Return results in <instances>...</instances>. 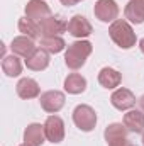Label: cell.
Returning <instances> with one entry per match:
<instances>
[{
	"label": "cell",
	"mask_w": 144,
	"mask_h": 146,
	"mask_svg": "<svg viewBox=\"0 0 144 146\" xmlns=\"http://www.w3.org/2000/svg\"><path fill=\"white\" fill-rule=\"evenodd\" d=\"M92 54V42L90 41H75L73 44L68 46L65 53V63L70 70H80L87 58Z\"/></svg>",
	"instance_id": "1"
},
{
	"label": "cell",
	"mask_w": 144,
	"mask_h": 146,
	"mask_svg": "<svg viewBox=\"0 0 144 146\" xmlns=\"http://www.w3.org/2000/svg\"><path fill=\"white\" fill-rule=\"evenodd\" d=\"M108 34L112 37V41L122 49H129L136 44V33L132 31L127 21H122V19L114 21L108 27Z\"/></svg>",
	"instance_id": "2"
},
{
	"label": "cell",
	"mask_w": 144,
	"mask_h": 146,
	"mask_svg": "<svg viewBox=\"0 0 144 146\" xmlns=\"http://www.w3.org/2000/svg\"><path fill=\"white\" fill-rule=\"evenodd\" d=\"M73 122L78 129L88 133L97 124V114L90 106H85V104L76 106V109L73 110Z\"/></svg>",
	"instance_id": "3"
},
{
	"label": "cell",
	"mask_w": 144,
	"mask_h": 146,
	"mask_svg": "<svg viewBox=\"0 0 144 146\" xmlns=\"http://www.w3.org/2000/svg\"><path fill=\"white\" fill-rule=\"evenodd\" d=\"M42 126H44V134L48 141L56 145L65 139V122L59 115H54V114L49 115Z\"/></svg>",
	"instance_id": "4"
},
{
	"label": "cell",
	"mask_w": 144,
	"mask_h": 146,
	"mask_svg": "<svg viewBox=\"0 0 144 146\" xmlns=\"http://www.w3.org/2000/svg\"><path fill=\"white\" fill-rule=\"evenodd\" d=\"M39 102H41V107L49 112V114H56L65 107V94L59 92V90H48L44 94H41L39 97Z\"/></svg>",
	"instance_id": "5"
},
{
	"label": "cell",
	"mask_w": 144,
	"mask_h": 146,
	"mask_svg": "<svg viewBox=\"0 0 144 146\" xmlns=\"http://www.w3.org/2000/svg\"><path fill=\"white\" fill-rule=\"evenodd\" d=\"M93 14L102 22H114L119 15V5L115 0H97L93 7Z\"/></svg>",
	"instance_id": "6"
},
{
	"label": "cell",
	"mask_w": 144,
	"mask_h": 146,
	"mask_svg": "<svg viewBox=\"0 0 144 146\" xmlns=\"http://www.w3.org/2000/svg\"><path fill=\"white\" fill-rule=\"evenodd\" d=\"M41 26V37H53V36H59L65 31H68V22L58 19V17H48L44 21L39 22Z\"/></svg>",
	"instance_id": "7"
},
{
	"label": "cell",
	"mask_w": 144,
	"mask_h": 146,
	"mask_svg": "<svg viewBox=\"0 0 144 146\" xmlns=\"http://www.w3.org/2000/svg\"><path fill=\"white\" fill-rule=\"evenodd\" d=\"M26 17L34 22H41L51 17V9L44 0H29L26 5Z\"/></svg>",
	"instance_id": "8"
},
{
	"label": "cell",
	"mask_w": 144,
	"mask_h": 146,
	"mask_svg": "<svg viewBox=\"0 0 144 146\" xmlns=\"http://www.w3.org/2000/svg\"><path fill=\"white\" fill-rule=\"evenodd\" d=\"M68 33L73 37L81 39V37L90 36L93 33V27H92V24L88 22L87 17H83V15H73L71 19H70V22H68Z\"/></svg>",
	"instance_id": "9"
},
{
	"label": "cell",
	"mask_w": 144,
	"mask_h": 146,
	"mask_svg": "<svg viewBox=\"0 0 144 146\" xmlns=\"http://www.w3.org/2000/svg\"><path fill=\"white\" fill-rule=\"evenodd\" d=\"M110 102L115 109L119 110H129L136 106V95L129 90V88H117L112 97H110Z\"/></svg>",
	"instance_id": "10"
},
{
	"label": "cell",
	"mask_w": 144,
	"mask_h": 146,
	"mask_svg": "<svg viewBox=\"0 0 144 146\" xmlns=\"http://www.w3.org/2000/svg\"><path fill=\"white\" fill-rule=\"evenodd\" d=\"M10 49L14 54L17 56H22V58H29L34 51H36V44H34V39L27 36H17L12 39V44H10Z\"/></svg>",
	"instance_id": "11"
},
{
	"label": "cell",
	"mask_w": 144,
	"mask_h": 146,
	"mask_svg": "<svg viewBox=\"0 0 144 146\" xmlns=\"http://www.w3.org/2000/svg\"><path fill=\"white\" fill-rule=\"evenodd\" d=\"M26 66L32 72H41L49 66V53L42 48H36V51L26 58Z\"/></svg>",
	"instance_id": "12"
},
{
	"label": "cell",
	"mask_w": 144,
	"mask_h": 146,
	"mask_svg": "<svg viewBox=\"0 0 144 146\" xmlns=\"http://www.w3.org/2000/svg\"><path fill=\"white\" fill-rule=\"evenodd\" d=\"M15 90H17V95L20 99H26V100L36 99L37 95L41 94V88H39L37 82L32 80V78H22V80H19Z\"/></svg>",
	"instance_id": "13"
},
{
	"label": "cell",
	"mask_w": 144,
	"mask_h": 146,
	"mask_svg": "<svg viewBox=\"0 0 144 146\" xmlns=\"http://www.w3.org/2000/svg\"><path fill=\"white\" fill-rule=\"evenodd\" d=\"M46 139V134H44V126L32 122L26 127L24 131V143L31 146H41Z\"/></svg>",
	"instance_id": "14"
},
{
	"label": "cell",
	"mask_w": 144,
	"mask_h": 146,
	"mask_svg": "<svg viewBox=\"0 0 144 146\" xmlns=\"http://www.w3.org/2000/svg\"><path fill=\"white\" fill-rule=\"evenodd\" d=\"M126 19L132 24H143L144 22V0H131L124 9Z\"/></svg>",
	"instance_id": "15"
},
{
	"label": "cell",
	"mask_w": 144,
	"mask_h": 146,
	"mask_svg": "<svg viewBox=\"0 0 144 146\" xmlns=\"http://www.w3.org/2000/svg\"><path fill=\"white\" fill-rule=\"evenodd\" d=\"M124 126L131 133H144V112L129 110L127 114H124Z\"/></svg>",
	"instance_id": "16"
},
{
	"label": "cell",
	"mask_w": 144,
	"mask_h": 146,
	"mask_svg": "<svg viewBox=\"0 0 144 146\" xmlns=\"http://www.w3.org/2000/svg\"><path fill=\"white\" fill-rule=\"evenodd\" d=\"M120 82H122V75L117 72V70H114V68H102L100 73H98V83L104 87V88H115V87H119L120 85Z\"/></svg>",
	"instance_id": "17"
},
{
	"label": "cell",
	"mask_w": 144,
	"mask_h": 146,
	"mask_svg": "<svg viewBox=\"0 0 144 146\" xmlns=\"http://www.w3.org/2000/svg\"><path fill=\"white\" fill-rule=\"evenodd\" d=\"M65 90L68 94H73V95H78L81 92L87 90V80L85 76H81L80 73H70L65 80Z\"/></svg>",
	"instance_id": "18"
},
{
	"label": "cell",
	"mask_w": 144,
	"mask_h": 146,
	"mask_svg": "<svg viewBox=\"0 0 144 146\" xmlns=\"http://www.w3.org/2000/svg\"><path fill=\"white\" fill-rule=\"evenodd\" d=\"M2 70L7 76H19L22 73V63L17 58V54L5 56L3 61H2Z\"/></svg>",
	"instance_id": "19"
},
{
	"label": "cell",
	"mask_w": 144,
	"mask_h": 146,
	"mask_svg": "<svg viewBox=\"0 0 144 146\" xmlns=\"http://www.w3.org/2000/svg\"><path fill=\"white\" fill-rule=\"evenodd\" d=\"M19 31L22 33V36H27L31 39H36L41 36V26L39 22H34L27 17H22L19 19Z\"/></svg>",
	"instance_id": "20"
},
{
	"label": "cell",
	"mask_w": 144,
	"mask_h": 146,
	"mask_svg": "<svg viewBox=\"0 0 144 146\" xmlns=\"http://www.w3.org/2000/svg\"><path fill=\"white\" fill-rule=\"evenodd\" d=\"M65 46H66L65 39H63V37H59V36L41 37V48H42V49H46L48 53H53V54L61 53V51L65 49Z\"/></svg>",
	"instance_id": "21"
},
{
	"label": "cell",
	"mask_w": 144,
	"mask_h": 146,
	"mask_svg": "<svg viewBox=\"0 0 144 146\" xmlns=\"http://www.w3.org/2000/svg\"><path fill=\"white\" fill-rule=\"evenodd\" d=\"M105 141L110 143V141H115V139H120V138H127V127L124 124H119V122H114L105 127Z\"/></svg>",
	"instance_id": "22"
},
{
	"label": "cell",
	"mask_w": 144,
	"mask_h": 146,
	"mask_svg": "<svg viewBox=\"0 0 144 146\" xmlns=\"http://www.w3.org/2000/svg\"><path fill=\"white\" fill-rule=\"evenodd\" d=\"M108 146H134L127 138H120V139H115V141H110V143H107Z\"/></svg>",
	"instance_id": "23"
},
{
	"label": "cell",
	"mask_w": 144,
	"mask_h": 146,
	"mask_svg": "<svg viewBox=\"0 0 144 146\" xmlns=\"http://www.w3.org/2000/svg\"><path fill=\"white\" fill-rule=\"evenodd\" d=\"M63 5H66V7H73V5H76L78 2H81V0H59Z\"/></svg>",
	"instance_id": "24"
},
{
	"label": "cell",
	"mask_w": 144,
	"mask_h": 146,
	"mask_svg": "<svg viewBox=\"0 0 144 146\" xmlns=\"http://www.w3.org/2000/svg\"><path fill=\"white\" fill-rule=\"evenodd\" d=\"M139 107H141V110L144 112V95L141 97V99H139Z\"/></svg>",
	"instance_id": "25"
},
{
	"label": "cell",
	"mask_w": 144,
	"mask_h": 146,
	"mask_svg": "<svg viewBox=\"0 0 144 146\" xmlns=\"http://www.w3.org/2000/svg\"><path fill=\"white\" fill-rule=\"evenodd\" d=\"M139 48H141V51H143V54H144V37L139 41Z\"/></svg>",
	"instance_id": "26"
},
{
	"label": "cell",
	"mask_w": 144,
	"mask_h": 146,
	"mask_svg": "<svg viewBox=\"0 0 144 146\" xmlns=\"http://www.w3.org/2000/svg\"><path fill=\"white\" fill-rule=\"evenodd\" d=\"M20 146H31V145H26V143H24V145H20Z\"/></svg>",
	"instance_id": "27"
},
{
	"label": "cell",
	"mask_w": 144,
	"mask_h": 146,
	"mask_svg": "<svg viewBox=\"0 0 144 146\" xmlns=\"http://www.w3.org/2000/svg\"><path fill=\"white\" fill-rule=\"evenodd\" d=\"M143 145H144V134H143Z\"/></svg>",
	"instance_id": "28"
}]
</instances>
